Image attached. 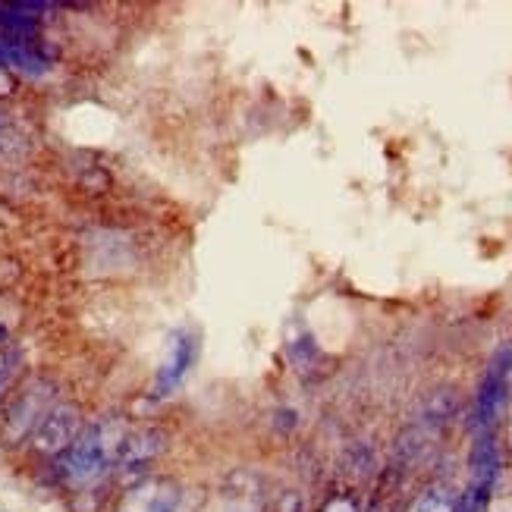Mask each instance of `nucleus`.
Instances as JSON below:
<instances>
[{
    "mask_svg": "<svg viewBox=\"0 0 512 512\" xmlns=\"http://www.w3.org/2000/svg\"><path fill=\"white\" fill-rule=\"evenodd\" d=\"M506 396H509V384L506 377L491 365V371H487L484 384L478 390V399H475V428L478 431H487L497 421V415L503 412L506 406Z\"/></svg>",
    "mask_w": 512,
    "mask_h": 512,
    "instance_id": "0eeeda50",
    "label": "nucleus"
},
{
    "mask_svg": "<svg viewBox=\"0 0 512 512\" xmlns=\"http://www.w3.org/2000/svg\"><path fill=\"white\" fill-rule=\"evenodd\" d=\"M183 494L170 478H142L120 497L117 512H176Z\"/></svg>",
    "mask_w": 512,
    "mask_h": 512,
    "instance_id": "7ed1b4c3",
    "label": "nucleus"
},
{
    "mask_svg": "<svg viewBox=\"0 0 512 512\" xmlns=\"http://www.w3.org/2000/svg\"><path fill=\"white\" fill-rule=\"evenodd\" d=\"M48 415V384H35L26 393H19L16 406L7 418V437L19 440L38 428V421Z\"/></svg>",
    "mask_w": 512,
    "mask_h": 512,
    "instance_id": "39448f33",
    "label": "nucleus"
},
{
    "mask_svg": "<svg viewBox=\"0 0 512 512\" xmlns=\"http://www.w3.org/2000/svg\"><path fill=\"white\" fill-rule=\"evenodd\" d=\"M0 126H4V120H0Z\"/></svg>",
    "mask_w": 512,
    "mask_h": 512,
    "instance_id": "dca6fc26",
    "label": "nucleus"
},
{
    "mask_svg": "<svg viewBox=\"0 0 512 512\" xmlns=\"http://www.w3.org/2000/svg\"><path fill=\"white\" fill-rule=\"evenodd\" d=\"M38 32L35 16L16 10V4H0V38L4 41H32Z\"/></svg>",
    "mask_w": 512,
    "mask_h": 512,
    "instance_id": "1a4fd4ad",
    "label": "nucleus"
},
{
    "mask_svg": "<svg viewBox=\"0 0 512 512\" xmlns=\"http://www.w3.org/2000/svg\"><path fill=\"white\" fill-rule=\"evenodd\" d=\"M10 330H13V318H7L4 311H0V343H7Z\"/></svg>",
    "mask_w": 512,
    "mask_h": 512,
    "instance_id": "4468645a",
    "label": "nucleus"
},
{
    "mask_svg": "<svg viewBox=\"0 0 512 512\" xmlns=\"http://www.w3.org/2000/svg\"><path fill=\"white\" fill-rule=\"evenodd\" d=\"M13 92V79H10V73L0 66V98H7Z\"/></svg>",
    "mask_w": 512,
    "mask_h": 512,
    "instance_id": "ddd939ff",
    "label": "nucleus"
},
{
    "mask_svg": "<svg viewBox=\"0 0 512 512\" xmlns=\"http://www.w3.org/2000/svg\"><path fill=\"white\" fill-rule=\"evenodd\" d=\"M324 512H355V506H352V500H346V497H333V500L324 506Z\"/></svg>",
    "mask_w": 512,
    "mask_h": 512,
    "instance_id": "f8f14e48",
    "label": "nucleus"
},
{
    "mask_svg": "<svg viewBox=\"0 0 512 512\" xmlns=\"http://www.w3.org/2000/svg\"><path fill=\"white\" fill-rule=\"evenodd\" d=\"M126 431L117 421H95L92 428H82L73 447L57 456V475L70 487H88L101 481L110 465H117V453L123 447Z\"/></svg>",
    "mask_w": 512,
    "mask_h": 512,
    "instance_id": "f257e3e1",
    "label": "nucleus"
},
{
    "mask_svg": "<svg viewBox=\"0 0 512 512\" xmlns=\"http://www.w3.org/2000/svg\"><path fill=\"white\" fill-rule=\"evenodd\" d=\"M497 475H500L497 443H494L491 434H481V440L475 443V450H472V487H469V491L478 494V497H491Z\"/></svg>",
    "mask_w": 512,
    "mask_h": 512,
    "instance_id": "6e6552de",
    "label": "nucleus"
},
{
    "mask_svg": "<svg viewBox=\"0 0 512 512\" xmlns=\"http://www.w3.org/2000/svg\"><path fill=\"white\" fill-rule=\"evenodd\" d=\"M509 447H512V425H509Z\"/></svg>",
    "mask_w": 512,
    "mask_h": 512,
    "instance_id": "2eb2a0df",
    "label": "nucleus"
},
{
    "mask_svg": "<svg viewBox=\"0 0 512 512\" xmlns=\"http://www.w3.org/2000/svg\"><path fill=\"white\" fill-rule=\"evenodd\" d=\"M409 512H456V503L447 491H425L409 506Z\"/></svg>",
    "mask_w": 512,
    "mask_h": 512,
    "instance_id": "9b49d317",
    "label": "nucleus"
},
{
    "mask_svg": "<svg viewBox=\"0 0 512 512\" xmlns=\"http://www.w3.org/2000/svg\"><path fill=\"white\" fill-rule=\"evenodd\" d=\"M19 365H22V355L16 346H0V399H4L16 381L19 374Z\"/></svg>",
    "mask_w": 512,
    "mask_h": 512,
    "instance_id": "9d476101",
    "label": "nucleus"
},
{
    "mask_svg": "<svg viewBox=\"0 0 512 512\" xmlns=\"http://www.w3.org/2000/svg\"><path fill=\"white\" fill-rule=\"evenodd\" d=\"M192 359H195V337L189 330H176L167 346V359L158 368V377H154L151 396H167L180 387L192 368Z\"/></svg>",
    "mask_w": 512,
    "mask_h": 512,
    "instance_id": "20e7f679",
    "label": "nucleus"
},
{
    "mask_svg": "<svg viewBox=\"0 0 512 512\" xmlns=\"http://www.w3.org/2000/svg\"><path fill=\"white\" fill-rule=\"evenodd\" d=\"M82 434V412L73 403H60L48 409L38 421V428L32 431V447L41 456H60L73 447V440Z\"/></svg>",
    "mask_w": 512,
    "mask_h": 512,
    "instance_id": "f03ea898",
    "label": "nucleus"
},
{
    "mask_svg": "<svg viewBox=\"0 0 512 512\" xmlns=\"http://www.w3.org/2000/svg\"><path fill=\"white\" fill-rule=\"evenodd\" d=\"M164 434L154 428H142L136 434L123 437V447L117 453V469L120 472H142L145 465L164 450Z\"/></svg>",
    "mask_w": 512,
    "mask_h": 512,
    "instance_id": "423d86ee",
    "label": "nucleus"
}]
</instances>
